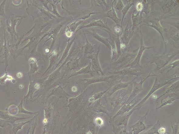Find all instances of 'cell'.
I'll return each mask as SVG.
<instances>
[{"instance_id": "6da1fadb", "label": "cell", "mask_w": 179, "mask_h": 134, "mask_svg": "<svg viewBox=\"0 0 179 134\" xmlns=\"http://www.w3.org/2000/svg\"><path fill=\"white\" fill-rule=\"evenodd\" d=\"M178 51L170 54H163L160 55L152 54L145 62V65L149 66L153 64H155L156 67L154 71L157 72L166 67L173 58L178 54Z\"/></svg>"}, {"instance_id": "7a4b0ae2", "label": "cell", "mask_w": 179, "mask_h": 134, "mask_svg": "<svg viewBox=\"0 0 179 134\" xmlns=\"http://www.w3.org/2000/svg\"><path fill=\"white\" fill-rule=\"evenodd\" d=\"M155 80L154 83L151 87V90L147 94L146 96L144 98L141 100L140 103H137L136 106H134V108L136 109L137 110H140L143 106L144 105V103L147 101L151 95L156 91H157L160 88L164 87L165 85L168 84L171 81L175 79L176 78H178L179 77H177L176 78H173L170 79L169 80H166L165 79L160 78L157 76L155 77Z\"/></svg>"}, {"instance_id": "3957f363", "label": "cell", "mask_w": 179, "mask_h": 134, "mask_svg": "<svg viewBox=\"0 0 179 134\" xmlns=\"http://www.w3.org/2000/svg\"><path fill=\"white\" fill-rule=\"evenodd\" d=\"M130 91L123 89L118 90L112 95L111 104L113 108V113L119 110L125 104L130 95Z\"/></svg>"}, {"instance_id": "277c9868", "label": "cell", "mask_w": 179, "mask_h": 134, "mask_svg": "<svg viewBox=\"0 0 179 134\" xmlns=\"http://www.w3.org/2000/svg\"><path fill=\"white\" fill-rule=\"evenodd\" d=\"M139 49V47L131 52L122 53L120 57L112 63L115 71L120 70L125 66L129 64L130 61L136 57Z\"/></svg>"}, {"instance_id": "5b68a950", "label": "cell", "mask_w": 179, "mask_h": 134, "mask_svg": "<svg viewBox=\"0 0 179 134\" xmlns=\"http://www.w3.org/2000/svg\"><path fill=\"white\" fill-rule=\"evenodd\" d=\"M140 45L139 47L138 52L136 57L132 63L126 66L125 68L129 67L132 69H140L141 65L140 64V60L142 56H143L144 52L145 50L150 48H156L157 47H147L144 44L143 35L141 31H140Z\"/></svg>"}, {"instance_id": "8992f818", "label": "cell", "mask_w": 179, "mask_h": 134, "mask_svg": "<svg viewBox=\"0 0 179 134\" xmlns=\"http://www.w3.org/2000/svg\"><path fill=\"white\" fill-rule=\"evenodd\" d=\"M157 76L156 75H151V72H150L149 73L148 75L146 77V78H144L143 80H141L139 83H137L136 82H134L132 92L130 94L129 96L128 97L125 104H131L133 103L135 97L143 90V83L147 79L151 77H157Z\"/></svg>"}, {"instance_id": "52a82bcc", "label": "cell", "mask_w": 179, "mask_h": 134, "mask_svg": "<svg viewBox=\"0 0 179 134\" xmlns=\"http://www.w3.org/2000/svg\"><path fill=\"white\" fill-rule=\"evenodd\" d=\"M149 112V111H147L145 115L139 117V121L136 123L129 126L130 128L132 129V130L129 132V134H139L141 132L145 130L149 127L152 126V125L146 126L144 123V122L145 121Z\"/></svg>"}, {"instance_id": "ba28073f", "label": "cell", "mask_w": 179, "mask_h": 134, "mask_svg": "<svg viewBox=\"0 0 179 134\" xmlns=\"http://www.w3.org/2000/svg\"><path fill=\"white\" fill-rule=\"evenodd\" d=\"M130 19L128 21L127 25L124 31H122L121 37V49H125L129 44L130 40L134 34V31L132 30V24L129 26Z\"/></svg>"}, {"instance_id": "9c48e42d", "label": "cell", "mask_w": 179, "mask_h": 134, "mask_svg": "<svg viewBox=\"0 0 179 134\" xmlns=\"http://www.w3.org/2000/svg\"><path fill=\"white\" fill-rule=\"evenodd\" d=\"M109 74L123 76H128L131 77L136 76L137 77L141 76L142 74H144V72L140 69H135L127 67L124 68L123 69L119 71L109 72Z\"/></svg>"}, {"instance_id": "30bf717a", "label": "cell", "mask_w": 179, "mask_h": 134, "mask_svg": "<svg viewBox=\"0 0 179 134\" xmlns=\"http://www.w3.org/2000/svg\"><path fill=\"white\" fill-rule=\"evenodd\" d=\"M160 20H161V18H153L152 19L150 20L149 21V22L150 23V24H147L144 25L150 26L151 28L154 29L160 34L163 40H164L165 45V48L166 50V41H165L164 38V34L165 32L167 31V29L164 28L161 26V24H160Z\"/></svg>"}, {"instance_id": "8fae6325", "label": "cell", "mask_w": 179, "mask_h": 134, "mask_svg": "<svg viewBox=\"0 0 179 134\" xmlns=\"http://www.w3.org/2000/svg\"><path fill=\"white\" fill-rule=\"evenodd\" d=\"M166 14H171L178 9L179 1H158Z\"/></svg>"}, {"instance_id": "7c38bea8", "label": "cell", "mask_w": 179, "mask_h": 134, "mask_svg": "<svg viewBox=\"0 0 179 134\" xmlns=\"http://www.w3.org/2000/svg\"><path fill=\"white\" fill-rule=\"evenodd\" d=\"M100 50L98 49L96 53L93 54H91L88 55L87 58L90 59L91 60V64L92 65L93 69L98 74L99 72H100L102 76H104L100 64L98 59V54H99Z\"/></svg>"}, {"instance_id": "4fadbf2b", "label": "cell", "mask_w": 179, "mask_h": 134, "mask_svg": "<svg viewBox=\"0 0 179 134\" xmlns=\"http://www.w3.org/2000/svg\"><path fill=\"white\" fill-rule=\"evenodd\" d=\"M140 101H141L140 99H137L135 101V103L132 104H131L130 103L127 104H125L118 111V112L115 114L113 117L110 119V121L112 123H113L114 121V119H116L117 117L118 116H122L125 114V113L130 112V111L134 107V106L139 103V102Z\"/></svg>"}, {"instance_id": "5bb4252c", "label": "cell", "mask_w": 179, "mask_h": 134, "mask_svg": "<svg viewBox=\"0 0 179 134\" xmlns=\"http://www.w3.org/2000/svg\"><path fill=\"white\" fill-rule=\"evenodd\" d=\"M167 94V95H164L165 97L161 100V101H160V105L159 107L156 108V109H159L162 108L163 106L168 105V104H171L176 100L179 99V93H171Z\"/></svg>"}, {"instance_id": "9a60e30c", "label": "cell", "mask_w": 179, "mask_h": 134, "mask_svg": "<svg viewBox=\"0 0 179 134\" xmlns=\"http://www.w3.org/2000/svg\"><path fill=\"white\" fill-rule=\"evenodd\" d=\"M137 77H136L133 80H132L129 82H128L127 83H123L122 81V79L123 78V77L121 78V79L118 81L116 85H115L112 87L109 90L108 94V96H110L113 95L114 93L118 91V90L125 89L126 88L128 87V86H129L130 84H131L133 82L135 81V79H137Z\"/></svg>"}, {"instance_id": "2e32d148", "label": "cell", "mask_w": 179, "mask_h": 134, "mask_svg": "<svg viewBox=\"0 0 179 134\" xmlns=\"http://www.w3.org/2000/svg\"><path fill=\"white\" fill-rule=\"evenodd\" d=\"M136 110V109L133 108L129 112L126 113L122 116H121L117 120L114 122V123L116 126L117 127L123 126H124V128L127 129L128 124L130 118L133 113Z\"/></svg>"}, {"instance_id": "e0dca14e", "label": "cell", "mask_w": 179, "mask_h": 134, "mask_svg": "<svg viewBox=\"0 0 179 134\" xmlns=\"http://www.w3.org/2000/svg\"><path fill=\"white\" fill-rule=\"evenodd\" d=\"M115 1H112L111 3V8L110 10L105 14L103 17H108L113 20L115 22L117 25L121 27V19L119 18L117 15L113 4ZM121 28V27H120Z\"/></svg>"}, {"instance_id": "ac0fdd59", "label": "cell", "mask_w": 179, "mask_h": 134, "mask_svg": "<svg viewBox=\"0 0 179 134\" xmlns=\"http://www.w3.org/2000/svg\"><path fill=\"white\" fill-rule=\"evenodd\" d=\"M141 13L137 12L136 14H134V12L133 13L132 16V30L134 31L135 29L141 24L143 21V16Z\"/></svg>"}, {"instance_id": "d6986e66", "label": "cell", "mask_w": 179, "mask_h": 134, "mask_svg": "<svg viewBox=\"0 0 179 134\" xmlns=\"http://www.w3.org/2000/svg\"><path fill=\"white\" fill-rule=\"evenodd\" d=\"M101 27V28H104L107 29L109 31H111V29H110V27L107 25L106 23H105L103 22L101 19L97 20V21H94L90 23L88 25H86V26H82L80 27V28L78 29V31L82 28H88V27Z\"/></svg>"}, {"instance_id": "ffe728a7", "label": "cell", "mask_w": 179, "mask_h": 134, "mask_svg": "<svg viewBox=\"0 0 179 134\" xmlns=\"http://www.w3.org/2000/svg\"><path fill=\"white\" fill-rule=\"evenodd\" d=\"M110 42L109 44L111 47V49L112 51V54L111 55L112 62H113L117 60L118 53L116 48L115 43L111 36H110Z\"/></svg>"}, {"instance_id": "44dd1931", "label": "cell", "mask_w": 179, "mask_h": 134, "mask_svg": "<svg viewBox=\"0 0 179 134\" xmlns=\"http://www.w3.org/2000/svg\"><path fill=\"white\" fill-rule=\"evenodd\" d=\"M127 2V4L124 7L123 10H121L122 12V18L121 19V28H122L123 24L124 21V19L128 11L130 10V8L132 7L134 5V1H126Z\"/></svg>"}, {"instance_id": "7402d4cb", "label": "cell", "mask_w": 179, "mask_h": 134, "mask_svg": "<svg viewBox=\"0 0 179 134\" xmlns=\"http://www.w3.org/2000/svg\"><path fill=\"white\" fill-rule=\"evenodd\" d=\"M179 80L175 82L167 88L166 92L161 95L157 98V100L159 99L164 95L167 94L171 93H179Z\"/></svg>"}, {"instance_id": "603a6c76", "label": "cell", "mask_w": 179, "mask_h": 134, "mask_svg": "<svg viewBox=\"0 0 179 134\" xmlns=\"http://www.w3.org/2000/svg\"><path fill=\"white\" fill-rule=\"evenodd\" d=\"M89 32L90 33L93 35V37L96 39L104 44L108 48L111 49V47H110L109 44L110 39L109 38L102 37V36L98 35L97 33L95 32L94 31H93V32Z\"/></svg>"}, {"instance_id": "cb8c5ba5", "label": "cell", "mask_w": 179, "mask_h": 134, "mask_svg": "<svg viewBox=\"0 0 179 134\" xmlns=\"http://www.w3.org/2000/svg\"><path fill=\"white\" fill-rule=\"evenodd\" d=\"M91 63H90L87 67L82 68V69L81 70H80L79 71L75 72V73L72 74V76L70 77L77 76L79 74H90L92 77H93V74L94 72H96L93 70H91Z\"/></svg>"}, {"instance_id": "d4e9b609", "label": "cell", "mask_w": 179, "mask_h": 134, "mask_svg": "<svg viewBox=\"0 0 179 134\" xmlns=\"http://www.w3.org/2000/svg\"><path fill=\"white\" fill-rule=\"evenodd\" d=\"M160 125L161 124L160 122L158 120L156 123L154 125L152 128L143 134H159L158 130L160 127Z\"/></svg>"}, {"instance_id": "484cf974", "label": "cell", "mask_w": 179, "mask_h": 134, "mask_svg": "<svg viewBox=\"0 0 179 134\" xmlns=\"http://www.w3.org/2000/svg\"><path fill=\"white\" fill-rule=\"evenodd\" d=\"M151 1H142V4L143 5V9L142 12V13H144L146 15L148 14L150 12L152 4L150 3Z\"/></svg>"}, {"instance_id": "4316f807", "label": "cell", "mask_w": 179, "mask_h": 134, "mask_svg": "<svg viewBox=\"0 0 179 134\" xmlns=\"http://www.w3.org/2000/svg\"><path fill=\"white\" fill-rule=\"evenodd\" d=\"M86 44L83 47V51L84 52L85 55L92 53L93 52L94 45L89 43L86 37Z\"/></svg>"}, {"instance_id": "83f0119b", "label": "cell", "mask_w": 179, "mask_h": 134, "mask_svg": "<svg viewBox=\"0 0 179 134\" xmlns=\"http://www.w3.org/2000/svg\"><path fill=\"white\" fill-rule=\"evenodd\" d=\"M81 57L79 58H77V57L72 60L69 62L66 65L69 69H75L77 67L79 66V63L80 59H81Z\"/></svg>"}, {"instance_id": "f1b7e54d", "label": "cell", "mask_w": 179, "mask_h": 134, "mask_svg": "<svg viewBox=\"0 0 179 134\" xmlns=\"http://www.w3.org/2000/svg\"><path fill=\"white\" fill-rule=\"evenodd\" d=\"M111 87L108 88L107 89L104 91L100 92L97 93V94L93 95V96L89 99V101L90 102V103H93V102L96 101V100L100 98L101 97L103 96V95L107 92Z\"/></svg>"}, {"instance_id": "f546056e", "label": "cell", "mask_w": 179, "mask_h": 134, "mask_svg": "<svg viewBox=\"0 0 179 134\" xmlns=\"http://www.w3.org/2000/svg\"><path fill=\"white\" fill-rule=\"evenodd\" d=\"M96 126L98 127H102L104 125V122L102 118L97 117L96 118L94 121Z\"/></svg>"}, {"instance_id": "4dcf8cb0", "label": "cell", "mask_w": 179, "mask_h": 134, "mask_svg": "<svg viewBox=\"0 0 179 134\" xmlns=\"http://www.w3.org/2000/svg\"><path fill=\"white\" fill-rule=\"evenodd\" d=\"M81 22L82 21H79V22H77V23H73L71 25H70L69 26L67 29H69V31H68L73 32V31L75 30V29L76 28L77 26L79 25V24H81Z\"/></svg>"}, {"instance_id": "1f68e13d", "label": "cell", "mask_w": 179, "mask_h": 134, "mask_svg": "<svg viewBox=\"0 0 179 134\" xmlns=\"http://www.w3.org/2000/svg\"><path fill=\"white\" fill-rule=\"evenodd\" d=\"M125 6L121 0H118L117 2L116 8L117 10H122Z\"/></svg>"}, {"instance_id": "d6a6232c", "label": "cell", "mask_w": 179, "mask_h": 134, "mask_svg": "<svg viewBox=\"0 0 179 134\" xmlns=\"http://www.w3.org/2000/svg\"><path fill=\"white\" fill-rule=\"evenodd\" d=\"M179 60H176L175 61H174V62H173L170 64H169L168 65H167V66H166V67H169V66H172V67H171V69L170 70H169V71H167V73L168 72H169L170 71H171V70H173V69H174V68H175L176 67H179Z\"/></svg>"}, {"instance_id": "836d02e7", "label": "cell", "mask_w": 179, "mask_h": 134, "mask_svg": "<svg viewBox=\"0 0 179 134\" xmlns=\"http://www.w3.org/2000/svg\"><path fill=\"white\" fill-rule=\"evenodd\" d=\"M136 10L138 12H141L143 9V5L142 4V1H140L137 2L136 5Z\"/></svg>"}, {"instance_id": "e575fe53", "label": "cell", "mask_w": 179, "mask_h": 134, "mask_svg": "<svg viewBox=\"0 0 179 134\" xmlns=\"http://www.w3.org/2000/svg\"><path fill=\"white\" fill-rule=\"evenodd\" d=\"M121 29L120 27L118 26H115L114 28H113L114 33L120 35L121 33Z\"/></svg>"}, {"instance_id": "d590c367", "label": "cell", "mask_w": 179, "mask_h": 134, "mask_svg": "<svg viewBox=\"0 0 179 134\" xmlns=\"http://www.w3.org/2000/svg\"><path fill=\"white\" fill-rule=\"evenodd\" d=\"M173 40L176 44H177L178 45V42H179V32H178L174 36ZM177 46L178 45H177Z\"/></svg>"}, {"instance_id": "8d00e7d4", "label": "cell", "mask_w": 179, "mask_h": 134, "mask_svg": "<svg viewBox=\"0 0 179 134\" xmlns=\"http://www.w3.org/2000/svg\"><path fill=\"white\" fill-rule=\"evenodd\" d=\"M159 134H164L166 132V129L164 127H160L158 130Z\"/></svg>"}, {"instance_id": "74e56055", "label": "cell", "mask_w": 179, "mask_h": 134, "mask_svg": "<svg viewBox=\"0 0 179 134\" xmlns=\"http://www.w3.org/2000/svg\"><path fill=\"white\" fill-rule=\"evenodd\" d=\"M119 134H129L127 130V129L124 128L120 132Z\"/></svg>"}, {"instance_id": "f35d334b", "label": "cell", "mask_w": 179, "mask_h": 134, "mask_svg": "<svg viewBox=\"0 0 179 134\" xmlns=\"http://www.w3.org/2000/svg\"><path fill=\"white\" fill-rule=\"evenodd\" d=\"M66 35L68 37H71L73 35V32L68 31L66 32Z\"/></svg>"}, {"instance_id": "ab89813d", "label": "cell", "mask_w": 179, "mask_h": 134, "mask_svg": "<svg viewBox=\"0 0 179 134\" xmlns=\"http://www.w3.org/2000/svg\"><path fill=\"white\" fill-rule=\"evenodd\" d=\"M30 62L31 63H35L36 62V60L35 58H32L29 59Z\"/></svg>"}, {"instance_id": "60d3db41", "label": "cell", "mask_w": 179, "mask_h": 134, "mask_svg": "<svg viewBox=\"0 0 179 134\" xmlns=\"http://www.w3.org/2000/svg\"><path fill=\"white\" fill-rule=\"evenodd\" d=\"M17 76L18 78H21L22 77V74L21 73H18L17 74Z\"/></svg>"}, {"instance_id": "b9f144b4", "label": "cell", "mask_w": 179, "mask_h": 134, "mask_svg": "<svg viewBox=\"0 0 179 134\" xmlns=\"http://www.w3.org/2000/svg\"><path fill=\"white\" fill-rule=\"evenodd\" d=\"M72 90L73 92H76L77 90V87H75V86H73V87L72 88Z\"/></svg>"}, {"instance_id": "7bdbcfd3", "label": "cell", "mask_w": 179, "mask_h": 134, "mask_svg": "<svg viewBox=\"0 0 179 134\" xmlns=\"http://www.w3.org/2000/svg\"><path fill=\"white\" fill-rule=\"evenodd\" d=\"M35 87L36 89H38V88H40V85L39 84L37 83L35 85Z\"/></svg>"}, {"instance_id": "ee69618b", "label": "cell", "mask_w": 179, "mask_h": 134, "mask_svg": "<svg viewBox=\"0 0 179 134\" xmlns=\"http://www.w3.org/2000/svg\"><path fill=\"white\" fill-rule=\"evenodd\" d=\"M23 86L22 85H20V88H23Z\"/></svg>"}, {"instance_id": "f6af8a7d", "label": "cell", "mask_w": 179, "mask_h": 134, "mask_svg": "<svg viewBox=\"0 0 179 134\" xmlns=\"http://www.w3.org/2000/svg\"><path fill=\"white\" fill-rule=\"evenodd\" d=\"M91 134V133L90 132H89L88 133V134Z\"/></svg>"}]
</instances>
